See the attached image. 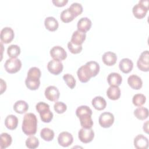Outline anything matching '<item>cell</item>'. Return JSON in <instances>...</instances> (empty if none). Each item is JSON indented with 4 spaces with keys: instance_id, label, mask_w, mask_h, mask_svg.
I'll use <instances>...</instances> for the list:
<instances>
[{
    "instance_id": "obj_1",
    "label": "cell",
    "mask_w": 149,
    "mask_h": 149,
    "mask_svg": "<svg viewBox=\"0 0 149 149\" xmlns=\"http://www.w3.org/2000/svg\"><path fill=\"white\" fill-rule=\"evenodd\" d=\"M99 71V64L95 61H89L79 68L77 74L81 83H86L91 77L96 76Z\"/></svg>"
},
{
    "instance_id": "obj_2",
    "label": "cell",
    "mask_w": 149,
    "mask_h": 149,
    "mask_svg": "<svg viewBox=\"0 0 149 149\" xmlns=\"http://www.w3.org/2000/svg\"><path fill=\"white\" fill-rule=\"evenodd\" d=\"M23 133L27 136H33L36 133L37 129V119L33 113L25 114L23 118L22 126Z\"/></svg>"
},
{
    "instance_id": "obj_3",
    "label": "cell",
    "mask_w": 149,
    "mask_h": 149,
    "mask_svg": "<svg viewBox=\"0 0 149 149\" xmlns=\"http://www.w3.org/2000/svg\"><path fill=\"white\" fill-rule=\"evenodd\" d=\"M37 112L43 122L49 123L53 118V113L49 109V105L44 102H39L36 105Z\"/></svg>"
},
{
    "instance_id": "obj_4",
    "label": "cell",
    "mask_w": 149,
    "mask_h": 149,
    "mask_svg": "<svg viewBox=\"0 0 149 149\" xmlns=\"http://www.w3.org/2000/svg\"><path fill=\"white\" fill-rule=\"evenodd\" d=\"M148 0H141L133 7L132 12L135 17L139 19L144 17L148 10Z\"/></svg>"
},
{
    "instance_id": "obj_5",
    "label": "cell",
    "mask_w": 149,
    "mask_h": 149,
    "mask_svg": "<svg viewBox=\"0 0 149 149\" xmlns=\"http://www.w3.org/2000/svg\"><path fill=\"white\" fill-rule=\"evenodd\" d=\"M22 67L20 60L17 58H11L8 59L5 64L4 68L6 71L9 73H15L17 72Z\"/></svg>"
},
{
    "instance_id": "obj_6",
    "label": "cell",
    "mask_w": 149,
    "mask_h": 149,
    "mask_svg": "<svg viewBox=\"0 0 149 149\" xmlns=\"http://www.w3.org/2000/svg\"><path fill=\"white\" fill-rule=\"evenodd\" d=\"M137 66L141 71L148 72L149 70V53L148 50L143 51L140 54L137 62Z\"/></svg>"
},
{
    "instance_id": "obj_7",
    "label": "cell",
    "mask_w": 149,
    "mask_h": 149,
    "mask_svg": "<svg viewBox=\"0 0 149 149\" xmlns=\"http://www.w3.org/2000/svg\"><path fill=\"white\" fill-rule=\"evenodd\" d=\"M78 137L82 143H88L93 140L94 132L91 128L86 129L82 127L79 131Z\"/></svg>"
},
{
    "instance_id": "obj_8",
    "label": "cell",
    "mask_w": 149,
    "mask_h": 149,
    "mask_svg": "<svg viewBox=\"0 0 149 149\" xmlns=\"http://www.w3.org/2000/svg\"><path fill=\"white\" fill-rule=\"evenodd\" d=\"M98 122L101 127L104 128L109 127L114 122V116L111 112H103L100 115Z\"/></svg>"
},
{
    "instance_id": "obj_9",
    "label": "cell",
    "mask_w": 149,
    "mask_h": 149,
    "mask_svg": "<svg viewBox=\"0 0 149 149\" xmlns=\"http://www.w3.org/2000/svg\"><path fill=\"white\" fill-rule=\"evenodd\" d=\"M50 55L51 57L55 60L61 61L65 59L67 57L66 51L61 46H55L50 50Z\"/></svg>"
},
{
    "instance_id": "obj_10",
    "label": "cell",
    "mask_w": 149,
    "mask_h": 149,
    "mask_svg": "<svg viewBox=\"0 0 149 149\" xmlns=\"http://www.w3.org/2000/svg\"><path fill=\"white\" fill-rule=\"evenodd\" d=\"M73 141V136L71 133L68 132H61L58 137V142L59 144L63 147H67L70 146Z\"/></svg>"
},
{
    "instance_id": "obj_11",
    "label": "cell",
    "mask_w": 149,
    "mask_h": 149,
    "mask_svg": "<svg viewBox=\"0 0 149 149\" xmlns=\"http://www.w3.org/2000/svg\"><path fill=\"white\" fill-rule=\"evenodd\" d=\"M63 66L61 61L52 59L50 61L47 65V69L48 71L55 75H58L63 70Z\"/></svg>"
},
{
    "instance_id": "obj_12",
    "label": "cell",
    "mask_w": 149,
    "mask_h": 149,
    "mask_svg": "<svg viewBox=\"0 0 149 149\" xmlns=\"http://www.w3.org/2000/svg\"><path fill=\"white\" fill-rule=\"evenodd\" d=\"M44 94L48 100L56 101L59 98L60 93L57 87L54 86H49L45 88Z\"/></svg>"
},
{
    "instance_id": "obj_13",
    "label": "cell",
    "mask_w": 149,
    "mask_h": 149,
    "mask_svg": "<svg viewBox=\"0 0 149 149\" xmlns=\"http://www.w3.org/2000/svg\"><path fill=\"white\" fill-rule=\"evenodd\" d=\"M15 34L13 30L9 27H5L1 30V40L5 44L10 42L14 38Z\"/></svg>"
},
{
    "instance_id": "obj_14",
    "label": "cell",
    "mask_w": 149,
    "mask_h": 149,
    "mask_svg": "<svg viewBox=\"0 0 149 149\" xmlns=\"http://www.w3.org/2000/svg\"><path fill=\"white\" fill-rule=\"evenodd\" d=\"M134 146L137 149H147L148 147V140L144 135L138 134L134 139Z\"/></svg>"
},
{
    "instance_id": "obj_15",
    "label": "cell",
    "mask_w": 149,
    "mask_h": 149,
    "mask_svg": "<svg viewBox=\"0 0 149 149\" xmlns=\"http://www.w3.org/2000/svg\"><path fill=\"white\" fill-rule=\"evenodd\" d=\"M127 83L134 90H139L143 86V81L141 78L136 74L130 75L128 77Z\"/></svg>"
},
{
    "instance_id": "obj_16",
    "label": "cell",
    "mask_w": 149,
    "mask_h": 149,
    "mask_svg": "<svg viewBox=\"0 0 149 149\" xmlns=\"http://www.w3.org/2000/svg\"><path fill=\"white\" fill-rule=\"evenodd\" d=\"M91 21L88 17H84L80 19L77 22V30L83 32H87L91 27Z\"/></svg>"
},
{
    "instance_id": "obj_17",
    "label": "cell",
    "mask_w": 149,
    "mask_h": 149,
    "mask_svg": "<svg viewBox=\"0 0 149 149\" xmlns=\"http://www.w3.org/2000/svg\"><path fill=\"white\" fill-rule=\"evenodd\" d=\"M102 60L104 64L107 66H112L115 65L117 61V56L115 53L108 51L105 52L102 56Z\"/></svg>"
},
{
    "instance_id": "obj_18",
    "label": "cell",
    "mask_w": 149,
    "mask_h": 149,
    "mask_svg": "<svg viewBox=\"0 0 149 149\" xmlns=\"http://www.w3.org/2000/svg\"><path fill=\"white\" fill-rule=\"evenodd\" d=\"M119 68L123 73H128L132 71L133 68V63L129 58H123L119 62Z\"/></svg>"
},
{
    "instance_id": "obj_19",
    "label": "cell",
    "mask_w": 149,
    "mask_h": 149,
    "mask_svg": "<svg viewBox=\"0 0 149 149\" xmlns=\"http://www.w3.org/2000/svg\"><path fill=\"white\" fill-rule=\"evenodd\" d=\"M86 33L77 30L73 32L70 41L76 45H81L86 40Z\"/></svg>"
},
{
    "instance_id": "obj_20",
    "label": "cell",
    "mask_w": 149,
    "mask_h": 149,
    "mask_svg": "<svg viewBox=\"0 0 149 149\" xmlns=\"http://www.w3.org/2000/svg\"><path fill=\"white\" fill-rule=\"evenodd\" d=\"M107 81L110 86H119L122 81V77L120 74L116 72H112L108 74L107 77Z\"/></svg>"
},
{
    "instance_id": "obj_21",
    "label": "cell",
    "mask_w": 149,
    "mask_h": 149,
    "mask_svg": "<svg viewBox=\"0 0 149 149\" xmlns=\"http://www.w3.org/2000/svg\"><path fill=\"white\" fill-rule=\"evenodd\" d=\"M78 118H79L80 125L82 127L89 129L91 128L93 126V121L91 118V115L85 113L79 116Z\"/></svg>"
},
{
    "instance_id": "obj_22",
    "label": "cell",
    "mask_w": 149,
    "mask_h": 149,
    "mask_svg": "<svg viewBox=\"0 0 149 149\" xmlns=\"http://www.w3.org/2000/svg\"><path fill=\"white\" fill-rule=\"evenodd\" d=\"M44 25L45 28L50 31L56 30L59 26L57 20L52 16H49L45 18L44 20Z\"/></svg>"
},
{
    "instance_id": "obj_23",
    "label": "cell",
    "mask_w": 149,
    "mask_h": 149,
    "mask_svg": "<svg viewBox=\"0 0 149 149\" xmlns=\"http://www.w3.org/2000/svg\"><path fill=\"white\" fill-rule=\"evenodd\" d=\"M107 95L110 100H118L120 97V90L118 86H110L107 91Z\"/></svg>"
},
{
    "instance_id": "obj_24",
    "label": "cell",
    "mask_w": 149,
    "mask_h": 149,
    "mask_svg": "<svg viewBox=\"0 0 149 149\" xmlns=\"http://www.w3.org/2000/svg\"><path fill=\"white\" fill-rule=\"evenodd\" d=\"M93 107L98 111L103 110L107 106V102L101 96L95 97L91 101Z\"/></svg>"
},
{
    "instance_id": "obj_25",
    "label": "cell",
    "mask_w": 149,
    "mask_h": 149,
    "mask_svg": "<svg viewBox=\"0 0 149 149\" xmlns=\"http://www.w3.org/2000/svg\"><path fill=\"white\" fill-rule=\"evenodd\" d=\"M29 109L28 104L23 100L17 101L13 105L14 111L20 114L26 113Z\"/></svg>"
},
{
    "instance_id": "obj_26",
    "label": "cell",
    "mask_w": 149,
    "mask_h": 149,
    "mask_svg": "<svg viewBox=\"0 0 149 149\" xmlns=\"http://www.w3.org/2000/svg\"><path fill=\"white\" fill-rule=\"evenodd\" d=\"M5 125L9 130L15 129L18 125V119L14 115H9L5 120Z\"/></svg>"
},
{
    "instance_id": "obj_27",
    "label": "cell",
    "mask_w": 149,
    "mask_h": 149,
    "mask_svg": "<svg viewBox=\"0 0 149 149\" xmlns=\"http://www.w3.org/2000/svg\"><path fill=\"white\" fill-rule=\"evenodd\" d=\"M12 141V139L10 135L7 133H2L1 134L0 140V148L3 149L10 146Z\"/></svg>"
},
{
    "instance_id": "obj_28",
    "label": "cell",
    "mask_w": 149,
    "mask_h": 149,
    "mask_svg": "<svg viewBox=\"0 0 149 149\" xmlns=\"http://www.w3.org/2000/svg\"><path fill=\"white\" fill-rule=\"evenodd\" d=\"M134 116L140 120H144L148 116V110L143 107H139L134 111Z\"/></svg>"
},
{
    "instance_id": "obj_29",
    "label": "cell",
    "mask_w": 149,
    "mask_h": 149,
    "mask_svg": "<svg viewBox=\"0 0 149 149\" xmlns=\"http://www.w3.org/2000/svg\"><path fill=\"white\" fill-rule=\"evenodd\" d=\"M60 17L63 22L69 23L72 22L76 17V16L69 8H67L61 12Z\"/></svg>"
},
{
    "instance_id": "obj_30",
    "label": "cell",
    "mask_w": 149,
    "mask_h": 149,
    "mask_svg": "<svg viewBox=\"0 0 149 149\" xmlns=\"http://www.w3.org/2000/svg\"><path fill=\"white\" fill-rule=\"evenodd\" d=\"M26 87L31 90H36L38 88L40 85V79H31L26 77L25 80Z\"/></svg>"
},
{
    "instance_id": "obj_31",
    "label": "cell",
    "mask_w": 149,
    "mask_h": 149,
    "mask_svg": "<svg viewBox=\"0 0 149 149\" xmlns=\"http://www.w3.org/2000/svg\"><path fill=\"white\" fill-rule=\"evenodd\" d=\"M40 136L44 140L50 141H52L54 137V132L49 128L44 127L40 132Z\"/></svg>"
},
{
    "instance_id": "obj_32",
    "label": "cell",
    "mask_w": 149,
    "mask_h": 149,
    "mask_svg": "<svg viewBox=\"0 0 149 149\" xmlns=\"http://www.w3.org/2000/svg\"><path fill=\"white\" fill-rule=\"evenodd\" d=\"M20 53V48L17 45H10L7 48V54L10 58H17Z\"/></svg>"
},
{
    "instance_id": "obj_33",
    "label": "cell",
    "mask_w": 149,
    "mask_h": 149,
    "mask_svg": "<svg viewBox=\"0 0 149 149\" xmlns=\"http://www.w3.org/2000/svg\"><path fill=\"white\" fill-rule=\"evenodd\" d=\"M146 101V96L143 94H136L132 98L133 104L137 107H141L145 104Z\"/></svg>"
},
{
    "instance_id": "obj_34",
    "label": "cell",
    "mask_w": 149,
    "mask_h": 149,
    "mask_svg": "<svg viewBox=\"0 0 149 149\" xmlns=\"http://www.w3.org/2000/svg\"><path fill=\"white\" fill-rule=\"evenodd\" d=\"M39 145L38 139L34 136H31L27 138L26 140V146L30 149H35L38 147Z\"/></svg>"
},
{
    "instance_id": "obj_35",
    "label": "cell",
    "mask_w": 149,
    "mask_h": 149,
    "mask_svg": "<svg viewBox=\"0 0 149 149\" xmlns=\"http://www.w3.org/2000/svg\"><path fill=\"white\" fill-rule=\"evenodd\" d=\"M63 79L70 89H73L75 87L76 80L72 74L69 73H66L64 74L63 76Z\"/></svg>"
},
{
    "instance_id": "obj_36",
    "label": "cell",
    "mask_w": 149,
    "mask_h": 149,
    "mask_svg": "<svg viewBox=\"0 0 149 149\" xmlns=\"http://www.w3.org/2000/svg\"><path fill=\"white\" fill-rule=\"evenodd\" d=\"M69 9L72 11V12L74 15L76 17L80 15L83 12L82 5L77 2H74L71 4Z\"/></svg>"
},
{
    "instance_id": "obj_37",
    "label": "cell",
    "mask_w": 149,
    "mask_h": 149,
    "mask_svg": "<svg viewBox=\"0 0 149 149\" xmlns=\"http://www.w3.org/2000/svg\"><path fill=\"white\" fill-rule=\"evenodd\" d=\"M41 71L37 67L31 68L27 72V77L31 79H40L41 77Z\"/></svg>"
},
{
    "instance_id": "obj_38",
    "label": "cell",
    "mask_w": 149,
    "mask_h": 149,
    "mask_svg": "<svg viewBox=\"0 0 149 149\" xmlns=\"http://www.w3.org/2000/svg\"><path fill=\"white\" fill-rule=\"evenodd\" d=\"M85 113H88L92 115V110L88 106L81 105L76 110V115L77 117Z\"/></svg>"
},
{
    "instance_id": "obj_39",
    "label": "cell",
    "mask_w": 149,
    "mask_h": 149,
    "mask_svg": "<svg viewBox=\"0 0 149 149\" xmlns=\"http://www.w3.org/2000/svg\"><path fill=\"white\" fill-rule=\"evenodd\" d=\"M68 48L70 52L72 54H76L80 53L82 50V45H76L73 44L70 41L68 43Z\"/></svg>"
},
{
    "instance_id": "obj_40",
    "label": "cell",
    "mask_w": 149,
    "mask_h": 149,
    "mask_svg": "<svg viewBox=\"0 0 149 149\" xmlns=\"http://www.w3.org/2000/svg\"><path fill=\"white\" fill-rule=\"evenodd\" d=\"M54 108L55 112L58 113H63L67 109L66 105L61 101H57L54 104Z\"/></svg>"
},
{
    "instance_id": "obj_41",
    "label": "cell",
    "mask_w": 149,
    "mask_h": 149,
    "mask_svg": "<svg viewBox=\"0 0 149 149\" xmlns=\"http://www.w3.org/2000/svg\"><path fill=\"white\" fill-rule=\"evenodd\" d=\"M52 3L55 5L56 6L58 7H62L65 6L68 2V0H52Z\"/></svg>"
},
{
    "instance_id": "obj_42",
    "label": "cell",
    "mask_w": 149,
    "mask_h": 149,
    "mask_svg": "<svg viewBox=\"0 0 149 149\" xmlns=\"http://www.w3.org/2000/svg\"><path fill=\"white\" fill-rule=\"evenodd\" d=\"M6 88V82L2 80V79H1V94H2Z\"/></svg>"
},
{
    "instance_id": "obj_43",
    "label": "cell",
    "mask_w": 149,
    "mask_h": 149,
    "mask_svg": "<svg viewBox=\"0 0 149 149\" xmlns=\"http://www.w3.org/2000/svg\"><path fill=\"white\" fill-rule=\"evenodd\" d=\"M148 120H147V121H146V123H144V125H143V130H144V131L146 133H148Z\"/></svg>"
}]
</instances>
